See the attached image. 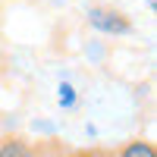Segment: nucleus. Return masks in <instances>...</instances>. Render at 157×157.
I'll return each instance as SVG.
<instances>
[{
    "label": "nucleus",
    "instance_id": "obj_1",
    "mask_svg": "<svg viewBox=\"0 0 157 157\" xmlns=\"http://www.w3.org/2000/svg\"><path fill=\"white\" fill-rule=\"evenodd\" d=\"M85 22L98 35H107V38H126V35H132V19H129L123 10H116V6H104V3L88 6L85 10Z\"/></svg>",
    "mask_w": 157,
    "mask_h": 157
},
{
    "label": "nucleus",
    "instance_id": "obj_2",
    "mask_svg": "<svg viewBox=\"0 0 157 157\" xmlns=\"http://www.w3.org/2000/svg\"><path fill=\"white\" fill-rule=\"evenodd\" d=\"M0 157H38V148L29 138L6 135V138H0Z\"/></svg>",
    "mask_w": 157,
    "mask_h": 157
},
{
    "label": "nucleus",
    "instance_id": "obj_3",
    "mask_svg": "<svg viewBox=\"0 0 157 157\" xmlns=\"http://www.w3.org/2000/svg\"><path fill=\"white\" fill-rule=\"evenodd\" d=\"M113 157H157L154 145L148 138H132V141H123L116 151H110Z\"/></svg>",
    "mask_w": 157,
    "mask_h": 157
},
{
    "label": "nucleus",
    "instance_id": "obj_4",
    "mask_svg": "<svg viewBox=\"0 0 157 157\" xmlns=\"http://www.w3.org/2000/svg\"><path fill=\"white\" fill-rule=\"evenodd\" d=\"M57 104H60V110H75L78 107V91L69 78H63L57 85Z\"/></svg>",
    "mask_w": 157,
    "mask_h": 157
},
{
    "label": "nucleus",
    "instance_id": "obj_5",
    "mask_svg": "<svg viewBox=\"0 0 157 157\" xmlns=\"http://www.w3.org/2000/svg\"><path fill=\"white\" fill-rule=\"evenodd\" d=\"M85 57L98 66V63H104V60H107V47H104L101 41H88V44H85Z\"/></svg>",
    "mask_w": 157,
    "mask_h": 157
},
{
    "label": "nucleus",
    "instance_id": "obj_6",
    "mask_svg": "<svg viewBox=\"0 0 157 157\" xmlns=\"http://www.w3.org/2000/svg\"><path fill=\"white\" fill-rule=\"evenodd\" d=\"M35 129H38V132H47V135H54V126H50V123H44V120H38V123H35Z\"/></svg>",
    "mask_w": 157,
    "mask_h": 157
},
{
    "label": "nucleus",
    "instance_id": "obj_7",
    "mask_svg": "<svg viewBox=\"0 0 157 157\" xmlns=\"http://www.w3.org/2000/svg\"><path fill=\"white\" fill-rule=\"evenodd\" d=\"M154 3H157V0H148V10H154Z\"/></svg>",
    "mask_w": 157,
    "mask_h": 157
}]
</instances>
